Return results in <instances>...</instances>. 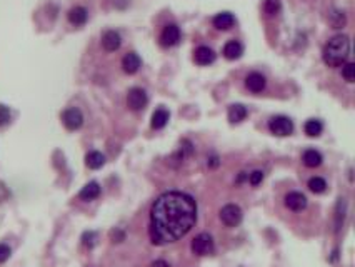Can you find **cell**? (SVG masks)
Listing matches in <instances>:
<instances>
[{
	"instance_id": "obj_1",
	"label": "cell",
	"mask_w": 355,
	"mask_h": 267,
	"mask_svg": "<svg viewBox=\"0 0 355 267\" xmlns=\"http://www.w3.org/2000/svg\"><path fill=\"white\" fill-rule=\"evenodd\" d=\"M197 222V202L192 195L170 190L158 195L150 209L149 236L152 244L165 246L192 231Z\"/></svg>"
},
{
	"instance_id": "obj_2",
	"label": "cell",
	"mask_w": 355,
	"mask_h": 267,
	"mask_svg": "<svg viewBox=\"0 0 355 267\" xmlns=\"http://www.w3.org/2000/svg\"><path fill=\"white\" fill-rule=\"evenodd\" d=\"M348 56H350V39L342 34L332 37L322 52V59L329 67H340L347 62Z\"/></svg>"
},
{
	"instance_id": "obj_3",
	"label": "cell",
	"mask_w": 355,
	"mask_h": 267,
	"mask_svg": "<svg viewBox=\"0 0 355 267\" xmlns=\"http://www.w3.org/2000/svg\"><path fill=\"white\" fill-rule=\"evenodd\" d=\"M269 130L277 137H285L293 132V122L285 116H275L269 121Z\"/></svg>"
},
{
	"instance_id": "obj_4",
	"label": "cell",
	"mask_w": 355,
	"mask_h": 267,
	"mask_svg": "<svg viewBox=\"0 0 355 267\" xmlns=\"http://www.w3.org/2000/svg\"><path fill=\"white\" fill-rule=\"evenodd\" d=\"M190 249H192V252L197 254V255H209V254L214 252V249H215L214 239H212L210 234L202 232L192 241V244H190Z\"/></svg>"
},
{
	"instance_id": "obj_5",
	"label": "cell",
	"mask_w": 355,
	"mask_h": 267,
	"mask_svg": "<svg viewBox=\"0 0 355 267\" xmlns=\"http://www.w3.org/2000/svg\"><path fill=\"white\" fill-rule=\"evenodd\" d=\"M242 217H244L242 209L237 204H227L220 210V221L227 227H237L242 222Z\"/></svg>"
},
{
	"instance_id": "obj_6",
	"label": "cell",
	"mask_w": 355,
	"mask_h": 267,
	"mask_svg": "<svg viewBox=\"0 0 355 267\" xmlns=\"http://www.w3.org/2000/svg\"><path fill=\"white\" fill-rule=\"evenodd\" d=\"M60 119H62L64 127L69 130H77L82 127V124H84V116H82V112L75 107L65 109V111L62 112V116H60Z\"/></svg>"
},
{
	"instance_id": "obj_7",
	"label": "cell",
	"mask_w": 355,
	"mask_h": 267,
	"mask_svg": "<svg viewBox=\"0 0 355 267\" xmlns=\"http://www.w3.org/2000/svg\"><path fill=\"white\" fill-rule=\"evenodd\" d=\"M147 102H149V97H147V92L140 87H134V89L129 90L127 94V105L132 109V111L139 112L142 109H145Z\"/></svg>"
},
{
	"instance_id": "obj_8",
	"label": "cell",
	"mask_w": 355,
	"mask_h": 267,
	"mask_svg": "<svg viewBox=\"0 0 355 267\" xmlns=\"http://www.w3.org/2000/svg\"><path fill=\"white\" fill-rule=\"evenodd\" d=\"M160 42L163 47H173L180 42V29L175 24H168L163 27Z\"/></svg>"
},
{
	"instance_id": "obj_9",
	"label": "cell",
	"mask_w": 355,
	"mask_h": 267,
	"mask_svg": "<svg viewBox=\"0 0 355 267\" xmlns=\"http://www.w3.org/2000/svg\"><path fill=\"white\" fill-rule=\"evenodd\" d=\"M140 65H142V59L139 57V54H135V52L125 54L124 59H122V69H124V72L129 74V75L137 74Z\"/></svg>"
},
{
	"instance_id": "obj_10",
	"label": "cell",
	"mask_w": 355,
	"mask_h": 267,
	"mask_svg": "<svg viewBox=\"0 0 355 267\" xmlns=\"http://www.w3.org/2000/svg\"><path fill=\"white\" fill-rule=\"evenodd\" d=\"M285 207L290 210H304L307 207V197L302 192H288L285 195Z\"/></svg>"
},
{
	"instance_id": "obj_11",
	"label": "cell",
	"mask_w": 355,
	"mask_h": 267,
	"mask_svg": "<svg viewBox=\"0 0 355 267\" xmlns=\"http://www.w3.org/2000/svg\"><path fill=\"white\" fill-rule=\"evenodd\" d=\"M245 85H247V89L250 92H254V94H259V92H262V90L265 89L267 80H265V77L262 74L252 72V74H249L247 77H245Z\"/></svg>"
},
{
	"instance_id": "obj_12",
	"label": "cell",
	"mask_w": 355,
	"mask_h": 267,
	"mask_svg": "<svg viewBox=\"0 0 355 267\" xmlns=\"http://www.w3.org/2000/svg\"><path fill=\"white\" fill-rule=\"evenodd\" d=\"M194 59L199 65H210L215 62V52L212 50L210 47L207 45H200L195 48L194 52Z\"/></svg>"
},
{
	"instance_id": "obj_13",
	"label": "cell",
	"mask_w": 355,
	"mask_h": 267,
	"mask_svg": "<svg viewBox=\"0 0 355 267\" xmlns=\"http://www.w3.org/2000/svg\"><path fill=\"white\" fill-rule=\"evenodd\" d=\"M120 43H122V39H120L119 32L115 30H107L103 32L102 35V45L105 48L107 52H115L117 48L120 47Z\"/></svg>"
},
{
	"instance_id": "obj_14",
	"label": "cell",
	"mask_w": 355,
	"mask_h": 267,
	"mask_svg": "<svg viewBox=\"0 0 355 267\" xmlns=\"http://www.w3.org/2000/svg\"><path fill=\"white\" fill-rule=\"evenodd\" d=\"M244 54V45L239 40H230L225 43L223 47V57L228 59V61H237V59L242 57Z\"/></svg>"
},
{
	"instance_id": "obj_15",
	"label": "cell",
	"mask_w": 355,
	"mask_h": 267,
	"mask_svg": "<svg viewBox=\"0 0 355 267\" xmlns=\"http://www.w3.org/2000/svg\"><path fill=\"white\" fill-rule=\"evenodd\" d=\"M105 164V155L99 150H90L89 154L85 155V166L92 169V171H97V169L103 167Z\"/></svg>"
},
{
	"instance_id": "obj_16",
	"label": "cell",
	"mask_w": 355,
	"mask_h": 267,
	"mask_svg": "<svg viewBox=\"0 0 355 267\" xmlns=\"http://www.w3.org/2000/svg\"><path fill=\"white\" fill-rule=\"evenodd\" d=\"M99 195H100V184L95 182V181H92V182H89L84 189L80 190L79 197H80L82 200H87V202H89V200L97 199Z\"/></svg>"
},
{
	"instance_id": "obj_17",
	"label": "cell",
	"mask_w": 355,
	"mask_h": 267,
	"mask_svg": "<svg viewBox=\"0 0 355 267\" xmlns=\"http://www.w3.org/2000/svg\"><path fill=\"white\" fill-rule=\"evenodd\" d=\"M87 19H89V12H87V9L84 7H74L69 10V22L72 25H84Z\"/></svg>"
},
{
	"instance_id": "obj_18",
	"label": "cell",
	"mask_w": 355,
	"mask_h": 267,
	"mask_svg": "<svg viewBox=\"0 0 355 267\" xmlns=\"http://www.w3.org/2000/svg\"><path fill=\"white\" fill-rule=\"evenodd\" d=\"M235 24V17L230 12H220L214 17V25L218 30H228Z\"/></svg>"
},
{
	"instance_id": "obj_19",
	"label": "cell",
	"mask_w": 355,
	"mask_h": 267,
	"mask_svg": "<svg viewBox=\"0 0 355 267\" xmlns=\"http://www.w3.org/2000/svg\"><path fill=\"white\" fill-rule=\"evenodd\" d=\"M245 117H247V109H245L242 103H232V105L228 107V121L232 124L242 122Z\"/></svg>"
},
{
	"instance_id": "obj_20",
	"label": "cell",
	"mask_w": 355,
	"mask_h": 267,
	"mask_svg": "<svg viewBox=\"0 0 355 267\" xmlns=\"http://www.w3.org/2000/svg\"><path fill=\"white\" fill-rule=\"evenodd\" d=\"M302 161H304V164L307 166V167H319L322 164V161H324V157H322L320 152H317L314 149H309V150H305L304 152V155H302Z\"/></svg>"
},
{
	"instance_id": "obj_21",
	"label": "cell",
	"mask_w": 355,
	"mask_h": 267,
	"mask_svg": "<svg viewBox=\"0 0 355 267\" xmlns=\"http://www.w3.org/2000/svg\"><path fill=\"white\" fill-rule=\"evenodd\" d=\"M168 112L165 111V109H157V111L152 114V129H163L167 125L168 122Z\"/></svg>"
},
{
	"instance_id": "obj_22",
	"label": "cell",
	"mask_w": 355,
	"mask_h": 267,
	"mask_svg": "<svg viewBox=\"0 0 355 267\" xmlns=\"http://www.w3.org/2000/svg\"><path fill=\"white\" fill-rule=\"evenodd\" d=\"M304 130L309 137H319V135L322 134V130H324V125H322L319 119H310V121L305 122Z\"/></svg>"
},
{
	"instance_id": "obj_23",
	"label": "cell",
	"mask_w": 355,
	"mask_h": 267,
	"mask_svg": "<svg viewBox=\"0 0 355 267\" xmlns=\"http://www.w3.org/2000/svg\"><path fill=\"white\" fill-rule=\"evenodd\" d=\"M329 22L334 29H340V27L345 25V22H347L345 14L340 12V10H332V12L329 14Z\"/></svg>"
},
{
	"instance_id": "obj_24",
	"label": "cell",
	"mask_w": 355,
	"mask_h": 267,
	"mask_svg": "<svg viewBox=\"0 0 355 267\" xmlns=\"http://www.w3.org/2000/svg\"><path fill=\"white\" fill-rule=\"evenodd\" d=\"M282 10V4L280 0H264V12L270 17H274Z\"/></svg>"
},
{
	"instance_id": "obj_25",
	"label": "cell",
	"mask_w": 355,
	"mask_h": 267,
	"mask_svg": "<svg viewBox=\"0 0 355 267\" xmlns=\"http://www.w3.org/2000/svg\"><path fill=\"white\" fill-rule=\"evenodd\" d=\"M309 189L312 190L314 194H322V192H325V189H327L325 179H322V177H312V179L309 181Z\"/></svg>"
},
{
	"instance_id": "obj_26",
	"label": "cell",
	"mask_w": 355,
	"mask_h": 267,
	"mask_svg": "<svg viewBox=\"0 0 355 267\" xmlns=\"http://www.w3.org/2000/svg\"><path fill=\"white\" fill-rule=\"evenodd\" d=\"M342 75H343V79H345L347 82H353L355 80V64H352V62L343 64Z\"/></svg>"
},
{
	"instance_id": "obj_27",
	"label": "cell",
	"mask_w": 355,
	"mask_h": 267,
	"mask_svg": "<svg viewBox=\"0 0 355 267\" xmlns=\"http://www.w3.org/2000/svg\"><path fill=\"white\" fill-rule=\"evenodd\" d=\"M82 244H84L85 247L92 249L97 244V232H92V231H87L84 232V236H82Z\"/></svg>"
},
{
	"instance_id": "obj_28",
	"label": "cell",
	"mask_w": 355,
	"mask_h": 267,
	"mask_svg": "<svg viewBox=\"0 0 355 267\" xmlns=\"http://www.w3.org/2000/svg\"><path fill=\"white\" fill-rule=\"evenodd\" d=\"M10 117H12V114H10V109L7 105H4V103H0V127L7 125L10 122Z\"/></svg>"
},
{
	"instance_id": "obj_29",
	"label": "cell",
	"mask_w": 355,
	"mask_h": 267,
	"mask_svg": "<svg viewBox=\"0 0 355 267\" xmlns=\"http://www.w3.org/2000/svg\"><path fill=\"white\" fill-rule=\"evenodd\" d=\"M10 255H12V249H10L7 244H0V264L9 260Z\"/></svg>"
},
{
	"instance_id": "obj_30",
	"label": "cell",
	"mask_w": 355,
	"mask_h": 267,
	"mask_svg": "<svg viewBox=\"0 0 355 267\" xmlns=\"http://www.w3.org/2000/svg\"><path fill=\"white\" fill-rule=\"evenodd\" d=\"M264 181V172L262 171H254L252 174H249V182L252 185H259Z\"/></svg>"
},
{
	"instance_id": "obj_31",
	"label": "cell",
	"mask_w": 355,
	"mask_h": 267,
	"mask_svg": "<svg viewBox=\"0 0 355 267\" xmlns=\"http://www.w3.org/2000/svg\"><path fill=\"white\" fill-rule=\"evenodd\" d=\"M110 236H112V241L113 242H122L124 241V232L122 231H117V229H115V231H112Z\"/></svg>"
},
{
	"instance_id": "obj_32",
	"label": "cell",
	"mask_w": 355,
	"mask_h": 267,
	"mask_svg": "<svg viewBox=\"0 0 355 267\" xmlns=\"http://www.w3.org/2000/svg\"><path fill=\"white\" fill-rule=\"evenodd\" d=\"M207 166L212 167V169H215V167L220 166V161H218L217 155H212V157H209V161H207Z\"/></svg>"
},
{
	"instance_id": "obj_33",
	"label": "cell",
	"mask_w": 355,
	"mask_h": 267,
	"mask_svg": "<svg viewBox=\"0 0 355 267\" xmlns=\"http://www.w3.org/2000/svg\"><path fill=\"white\" fill-rule=\"evenodd\" d=\"M150 267H170V264L165 262V260H162V259H158V260H155V262H152Z\"/></svg>"
},
{
	"instance_id": "obj_34",
	"label": "cell",
	"mask_w": 355,
	"mask_h": 267,
	"mask_svg": "<svg viewBox=\"0 0 355 267\" xmlns=\"http://www.w3.org/2000/svg\"><path fill=\"white\" fill-rule=\"evenodd\" d=\"M245 177H249L247 174H245V172H240V176H239V179H237V184L244 182V181H245Z\"/></svg>"
}]
</instances>
